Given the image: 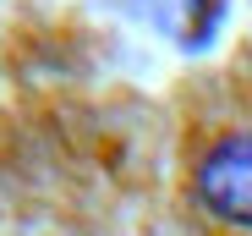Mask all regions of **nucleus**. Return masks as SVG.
Returning <instances> with one entry per match:
<instances>
[{
  "label": "nucleus",
  "instance_id": "obj_1",
  "mask_svg": "<svg viewBox=\"0 0 252 236\" xmlns=\"http://www.w3.org/2000/svg\"><path fill=\"white\" fill-rule=\"evenodd\" d=\"M192 187H197V203L214 220L252 231V132H230L220 143H208Z\"/></svg>",
  "mask_w": 252,
  "mask_h": 236
}]
</instances>
